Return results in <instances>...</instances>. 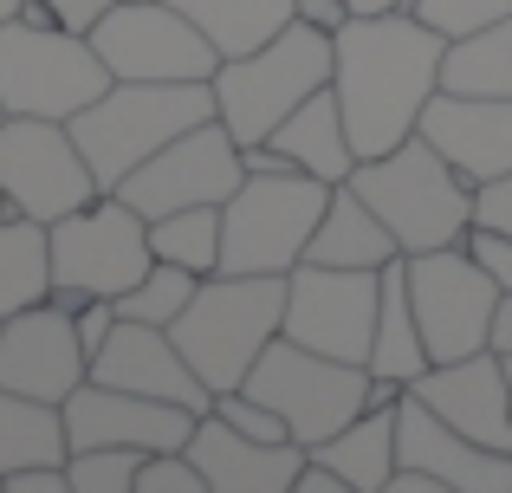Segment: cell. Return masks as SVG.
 <instances>
[{"instance_id": "cell-1", "label": "cell", "mask_w": 512, "mask_h": 493, "mask_svg": "<svg viewBox=\"0 0 512 493\" xmlns=\"http://www.w3.org/2000/svg\"><path fill=\"white\" fill-rule=\"evenodd\" d=\"M441 46L448 39L428 20H415L409 7L350 13L331 33V91L344 104L357 163L415 137L422 104L441 91Z\"/></svg>"}, {"instance_id": "cell-2", "label": "cell", "mask_w": 512, "mask_h": 493, "mask_svg": "<svg viewBox=\"0 0 512 493\" xmlns=\"http://www.w3.org/2000/svg\"><path fill=\"white\" fill-rule=\"evenodd\" d=\"M214 117V78H175V85H150V78H111L104 98H91L72 117V137L85 150L98 189L111 195L130 169H143L163 143Z\"/></svg>"}, {"instance_id": "cell-3", "label": "cell", "mask_w": 512, "mask_h": 493, "mask_svg": "<svg viewBox=\"0 0 512 493\" xmlns=\"http://www.w3.org/2000/svg\"><path fill=\"white\" fill-rule=\"evenodd\" d=\"M279 325H286V273H208L169 325V338L182 344L195 377L221 396L247 383Z\"/></svg>"}, {"instance_id": "cell-4", "label": "cell", "mask_w": 512, "mask_h": 493, "mask_svg": "<svg viewBox=\"0 0 512 493\" xmlns=\"http://www.w3.org/2000/svg\"><path fill=\"white\" fill-rule=\"evenodd\" d=\"M350 189L376 208L402 253H428V247H461L474 228V182L435 150V143L409 137L383 156H363L350 169Z\"/></svg>"}, {"instance_id": "cell-5", "label": "cell", "mask_w": 512, "mask_h": 493, "mask_svg": "<svg viewBox=\"0 0 512 493\" xmlns=\"http://www.w3.org/2000/svg\"><path fill=\"white\" fill-rule=\"evenodd\" d=\"M325 85H331V33L286 20L266 46L214 65V117L234 130V143H266L279 117H292Z\"/></svg>"}, {"instance_id": "cell-6", "label": "cell", "mask_w": 512, "mask_h": 493, "mask_svg": "<svg viewBox=\"0 0 512 493\" xmlns=\"http://www.w3.org/2000/svg\"><path fill=\"white\" fill-rule=\"evenodd\" d=\"M111 91V65L98 59L85 33H65L59 20H0V104L7 117H59L72 124L91 98Z\"/></svg>"}, {"instance_id": "cell-7", "label": "cell", "mask_w": 512, "mask_h": 493, "mask_svg": "<svg viewBox=\"0 0 512 493\" xmlns=\"http://www.w3.org/2000/svg\"><path fill=\"white\" fill-rule=\"evenodd\" d=\"M338 182H318L305 169L286 176H247L221 202V273H292L305 260Z\"/></svg>"}, {"instance_id": "cell-8", "label": "cell", "mask_w": 512, "mask_h": 493, "mask_svg": "<svg viewBox=\"0 0 512 493\" xmlns=\"http://www.w3.org/2000/svg\"><path fill=\"white\" fill-rule=\"evenodd\" d=\"M52 299L85 305V299H117L150 273V221L124 195H91L85 208L52 221Z\"/></svg>"}, {"instance_id": "cell-9", "label": "cell", "mask_w": 512, "mask_h": 493, "mask_svg": "<svg viewBox=\"0 0 512 493\" xmlns=\"http://www.w3.org/2000/svg\"><path fill=\"white\" fill-rule=\"evenodd\" d=\"M240 390L273 409L292 442L318 448L325 435H338L350 416L370 409V370L344 364V357H325V351H305V344H292V338H273Z\"/></svg>"}, {"instance_id": "cell-10", "label": "cell", "mask_w": 512, "mask_h": 493, "mask_svg": "<svg viewBox=\"0 0 512 493\" xmlns=\"http://www.w3.org/2000/svg\"><path fill=\"white\" fill-rule=\"evenodd\" d=\"M402 273H409V299H415L422 344H428L435 364H454V357H474V351L493 344L500 286H493V273L467 247L402 253Z\"/></svg>"}, {"instance_id": "cell-11", "label": "cell", "mask_w": 512, "mask_h": 493, "mask_svg": "<svg viewBox=\"0 0 512 493\" xmlns=\"http://www.w3.org/2000/svg\"><path fill=\"white\" fill-rule=\"evenodd\" d=\"M98 189L85 150H78L72 124L59 117H7L0 124V202L13 215H33V221H59L72 208H85Z\"/></svg>"}, {"instance_id": "cell-12", "label": "cell", "mask_w": 512, "mask_h": 493, "mask_svg": "<svg viewBox=\"0 0 512 493\" xmlns=\"http://www.w3.org/2000/svg\"><path fill=\"white\" fill-rule=\"evenodd\" d=\"M376 299H383V273L299 260L286 273V325H279V338L305 344V351H325V357H344V364H370Z\"/></svg>"}, {"instance_id": "cell-13", "label": "cell", "mask_w": 512, "mask_h": 493, "mask_svg": "<svg viewBox=\"0 0 512 493\" xmlns=\"http://www.w3.org/2000/svg\"><path fill=\"white\" fill-rule=\"evenodd\" d=\"M91 46L111 65V78H150V85H175V78H214L221 52L214 39L169 0H117L98 26Z\"/></svg>"}, {"instance_id": "cell-14", "label": "cell", "mask_w": 512, "mask_h": 493, "mask_svg": "<svg viewBox=\"0 0 512 493\" xmlns=\"http://www.w3.org/2000/svg\"><path fill=\"white\" fill-rule=\"evenodd\" d=\"M240 182H247V169H240L234 130H227L221 117H208V124H195V130H182L175 143H163L143 169H130L111 195H124L143 221H156V215H175V208L227 202Z\"/></svg>"}, {"instance_id": "cell-15", "label": "cell", "mask_w": 512, "mask_h": 493, "mask_svg": "<svg viewBox=\"0 0 512 493\" xmlns=\"http://www.w3.org/2000/svg\"><path fill=\"white\" fill-rule=\"evenodd\" d=\"M85 377H91V351L78 344L72 305L39 299L26 312L0 318V390L39 396V403H65Z\"/></svg>"}, {"instance_id": "cell-16", "label": "cell", "mask_w": 512, "mask_h": 493, "mask_svg": "<svg viewBox=\"0 0 512 493\" xmlns=\"http://www.w3.org/2000/svg\"><path fill=\"white\" fill-rule=\"evenodd\" d=\"M59 409H65V435H72V448H143V455L182 448L188 429H195V416H201V409L117 390V383H98V377H85Z\"/></svg>"}, {"instance_id": "cell-17", "label": "cell", "mask_w": 512, "mask_h": 493, "mask_svg": "<svg viewBox=\"0 0 512 493\" xmlns=\"http://www.w3.org/2000/svg\"><path fill=\"white\" fill-rule=\"evenodd\" d=\"M182 455L201 468V481H208V493H292V481H299L305 455L312 448L305 442H260V435H240L227 416H214V409H201L195 429H188Z\"/></svg>"}, {"instance_id": "cell-18", "label": "cell", "mask_w": 512, "mask_h": 493, "mask_svg": "<svg viewBox=\"0 0 512 493\" xmlns=\"http://www.w3.org/2000/svg\"><path fill=\"white\" fill-rule=\"evenodd\" d=\"M396 461L428 468L448 493H512V455L506 448H487V442H474V435L448 429V422L409 390H402V403H396Z\"/></svg>"}, {"instance_id": "cell-19", "label": "cell", "mask_w": 512, "mask_h": 493, "mask_svg": "<svg viewBox=\"0 0 512 493\" xmlns=\"http://www.w3.org/2000/svg\"><path fill=\"white\" fill-rule=\"evenodd\" d=\"M409 396H422L448 429L474 435L487 448H506L512 455V396H506V357L474 351V357H454V364H428L422 377L409 383Z\"/></svg>"}, {"instance_id": "cell-20", "label": "cell", "mask_w": 512, "mask_h": 493, "mask_svg": "<svg viewBox=\"0 0 512 493\" xmlns=\"http://www.w3.org/2000/svg\"><path fill=\"white\" fill-rule=\"evenodd\" d=\"M91 377L117 383V390H137V396H163V403H182V409L214 403V390L195 377V364L169 338V325H137V318H117L111 325L104 351L91 357Z\"/></svg>"}, {"instance_id": "cell-21", "label": "cell", "mask_w": 512, "mask_h": 493, "mask_svg": "<svg viewBox=\"0 0 512 493\" xmlns=\"http://www.w3.org/2000/svg\"><path fill=\"white\" fill-rule=\"evenodd\" d=\"M415 137L435 143L467 182H493L512 169V98H461V91H435L422 104Z\"/></svg>"}, {"instance_id": "cell-22", "label": "cell", "mask_w": 512, "mask_h": 493, "mask_svg": "<svg viewBox=\"0 0 512 493\" xmlns=\"http://www.w3.org/2000/svg\"><path fill=\"white\" fill-rule=\"evenodd\" d=\"M266 143H273L292 169H305V176H318V182H350V169H357V143H350L344 104H338L331 85L312 91L292 117H279V130Z\"/></svg>"}, {"instance_id": "cell-23", "label": "cell", "mask_w": 512, "mask_h": 493, "mask_svg": "<svg viewBox=\"0 0 512 493\" xmlns=\"http://www.w3.org/2000/svg\"><path fill=\"white\" fill-rule=\"evenodd\" d=\"M305 260L383 273L389 260H402V247H396V234L376 221V208L363 202L350 182H338V189H331V202H325V215H318V234H312V247H305Z\"/></svg>"}, {"instance_id": "cell-24", "label": "cell", "mask_w": 512, "mask_h": 493, "mask_svg": "<svg viewBox=\"0 0 512 493\" xmlns=\"http://www.w3.org/2000/svg\"><path fill=\"white\" fill-rule=\"evenodd\" d=\"M435 364L422 344V318H415V299H409V273H402V260L383 266V299H376V331H370V377L383 383H402L409 390L422 370Z\"/></svg>"}, {"instance_id": "cell-25", "label": "cell", "mask_w": 512, "mask_h": 493, "mask_svg": "<svg viewBox=\"0 0 512 493\" xmlns=\"http://www.w3.org/2000/svg\"><path fill=\"white\" fill-rule=\"evenodd\" d=\"M396 403H370L363 416H350L338 435H325V442L312 448L318 461H331V468L344 474L350 493H383L389 474H396Z\"/></svg>"}, {"instance_id": "cell-26", "label": "cell", "mask_w": 512, "mask_h": 493, "mask_svg": "<svg viewBox=\"0 0 512 493\" xmlns=\"http://www.w3.org/2000/svg\"><path fill=\"white\" fill-rule=\"evenodd\" d=\"M52 299V234L46 221L0 208V318Z\"/></svg>"}, {"instance_id": "cell-27", "label": "cell", "mask_w": 512, "mask_h": 493, "mask_svg": "<svg viewBox=\"0 0 512 493\" xmlns=\"http://www.w3.org/2000/svg\"><path fill=\"white\" fill-rule=\"evenodd\" d=\"M72 455V435H65V409L39 403V396L0 390V487L13 468H33V461H65Z\"/></svg>"}, {"instance_id": "cell-28", "label": "cell", "mask_w": 512, "mask_h": 493, "mask_svg": "<svg viewBox=\"0 0 512 493\" xmlns=\"http://www.w3.org/2000/svg\"><path fill=\"white\" fill-rule=\"evenodd\" d=\"M441 91L461 98H512V20L461 33L441 46Z\"/></svg>"}, {"instance_id": "cell-29", "label": "cell", "mask_w": 512, "mask_h": 493, "mask_svg": "<svg viewBox=\"0 0 512 493\" xmlns=\"http://www.w3.org/2000/svg\"><path fill=\"white\" fill-rule=\"evenodd\" d=\"M169 7H182L188 20L214 39V52H221V59L266 46V39L292 20V0H169Z\"/></svg>"}, {"instance_id": "cell-30", "label": "cell", "mask_w": 512, "mask_h": 493, "mask_svg": "<svg viewBox=\"0 0 512 493\" xmlns=\"http://www.w3.org/2000/svg\"><path fill=\"white\" fill-rule=\"evenodd\" d=\"M150 253L156 260H175L188 273H221V202H201V208H175V215L150 221Z\"/></svg>"}, {"instance_id": "cell-31", "label": "cell", "mask_w": 512, "mask_h": 493, "mask_svg": "<svg viewBox=\"0 0 512 493\" xmlns=\"http://www.w3.org/2000/svg\"><path fill=\"white\" fill-rule=\"evenodd\" d=\"M201 273H188V266L175 260H150V273L137 279L130 292H117V318H137V325H175L182 318V305L195 299Z\"/></svg>"}, {"instance_id": "cell-32", "label": "cell", "mask_w": 512, "mask_h": 493, "mask_svg": "<svg viewBox=\"0 0 512 493\" xmlns=\"http://www.w3.org/2000/svg\"><path fill=\"white\" fill-rule=\"evenodd\" d=\"M143 448H72L65 455V481L72 493H137Z\"/></svg>"}, {"instance_id": "cell-33", "label": "cell", "mask_w": 512, "mask_h": 493, "mask_svg": "<svg viewBox=\"0 0 512 493\" xmlns=\"http://www.w3.org/2000/svg\"><path fill=\"white\" fill-rule=\"evenodd\" d=\"M415 20H428L441 39H461V33H480L493 20H512V0H409Z\"/></svg>"}, {"instance_id": "cell-34", "label": "cell", "mask_w": 512, "mask_h": 493, "mask_svg": "<svg viewBox=\"0 0 512 493\" xmlns=\"http://www.w3.org/2000/svg\"><path fill=\"white\" fill-rule=\"evenodd\" d=\"M137 493H208V481H201V468L182 448H163V455H143Z\"/></svg>"}, {"instance_id": "cell-35", "label": "cell", "mask_w": 512, "mask_h": 493, "mask_svg": "<svg viewBox=\"0 0 512 493\" xmlns=\"http://www.w3.org/2000/svg\"><path fill=\"white\" fill-rule=\"evenodd\" d=\"M208 409H214V416H227V422H234L240 435H260V442H286V422H279V416H273L266 403H253L247 390H221V396H214Z\"/></svg>"}, {"instance_id": "cell-36", "label": "cell", "mask_w": 512, "mask_h": 493, "mask_svg": "<svg viewBox=\"0 0 512 493\" xmlns=\"http://www.w3.org/2000/svg\"><path fill=\"white\" fill-rule=\"evenodd\" d=\"M461 247L493 273V286L512 292V234H500V228H467V241H461Z\"/></svg>"}, {"instance_id": "cell-37", "label": "cell", "mask_w": 512, "mask_h": 493, "mask_svg": "<svg viewBox=\"0 0 512 493\" xmlns=\"http://www.w3.org/2000/svg\"><path fill=\"white\" fill-rule=\"evenodd\" d=\"M474 228H500V234H512V169L474 189Z\"/></svg>"}, {"instance_id": "cell-38", "label": "cell", "mask_w": 512, "mask_h": 493, "mask_svg": "<svg viewBox=\"0 0 512 493\" xmlns=\"http://www.w3.org/2000/svg\"><path fill=\"white\" fill-rule=\"evenodd\" d=\"M72 318H78V344L98 357V351H104V338H111V325H117V299H85Z\"/></svg>"}, {"instance_id": "cell-39", "label": "cell", "mask_w": 512, "mask_h": 493, "mask_svg": "<svg viewBox=\"0 0 512 493\" xmlns=\"http://www.w3.org/2000/svg\"><path fill=\"white\" fill-rule=\"evenodd\" d=\"M111 7H117V0H52V20H59L65 33H85L91 39V26H98Z\"/></svg>"}, {"instance_id": "cell-40", "label": "cell", "mask_w": 512, "mask_h": 493, "mask_svg": "<svg viewBox=\"0 0 512 493\" xmlns=\"http://www.w3.org/2000/svg\"><path fill=\"white\" fill-rule=\"evenodd\" d=\"M292 20H305V26H325V33H338V26L350 20V7H344V0H292Z\"/></svg>"}, {"instance_id": "cell-41", "label": "cell", "mask_w": 512, "mask_h": 493, "mask_svg": "<svg viewBox=\"0 0 512 493\" xmlns=\"http://www.w3.org/2000/svg\"><path fill=\"white\" fill-rule=\"evenodd\" d=\"M493 351L512 357V292H500V312H493Z\"/></svg>"}, {"instance_id": "cell-42", "label": "cell", "mask_w": 512, "mask_h": 493, "mask_svg": "<svg viewBox=\"0 0 512 493\" xmlns=\"http://www.w3.org/2000/svg\"><path fill=\"white\" fill-rule=\"evenodd\" d=\"M350 13H396V7H409V0H344Z\"/></svg>"}, {"instance_id": "cell-43", "label": "cell", "mask_w": 512, "mask_h": 493, "mask_svg": "<svg viewBox=\"0 0 512 493\" xmlns=\"http://www.w3.org/2000/svg\"><path fill=\"white\" fill-rule=\"evenodd\" d=\"M26 7V0H0V20H13V13H20Z\"/></svg>"}, {"instance_id": "cell-44", "label": "cell", "mask_w": 512, "mask_h": 493, "mask_svg": "<svg viewBox=\"0 0 512 493\" xmlns=\"http://www.w3.org/2000/svg\"><path fill=\"white\" fill-rule=\"evenodd\" d=\"M506 396H512V357H506Z\"/></svg>"}, {"instance_id": "cell-45", "label": "cell", "mask_w": 512, "mask_h": 493, "mask_svg": "<svg viewBox=\"0 0 512 493\" xmlns=\"http://www.w3.org/2000/svg\"><path fill=\"white\" fill-rule=\"evenodd\" d=\"M0 124H7V104H0Z\"/></svg>"}, {"instance_id": "cell-46", "label": "cell", "mask_w": 512, "mask_h": 493, "mask_svg": "<svg viewBox=\"0 0 512 493\" xmlns=\"http://www.w3.org/2000/svg\"><path fill=\"white\" fill-rule=\"evenodd\" d=\"M0 208H7V202H0Z\"/></svg>"}]
</instances>
